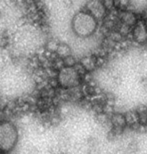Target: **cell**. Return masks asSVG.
Here are the masks:
<instances>
[{"instance_id":"cell-18","label":"cell","mask_w":147,"mask_h":154,"mask_svg":"<svg viewBox=\"0 0 147 154\" xmlns=\"http://www.w3.org/2000/svg\"><path fill=\"white\" fill-rule=\"evenodd\" d=\"M146 43H147V41H146Z\"/></svg>"},{"instance_id":"cell-12","label":"cell","mask_w":147,"mask_h":154,"mask_svg":"<svg viewBox=\"0 0 147 154\" xmlns=\"http://www.w3.org/2000/svg\"><path fill=\"white\" fill-rule=\"evenodd\" d=\"M106 37H108L109 39H111L112 41L115 42V43L121 41V40L124 38L123 36H122L120 33H119V31H117V30H111V31H109Z\"/></svg>"},{"instance_id":"cell-7","label":"cell","mask_w":147,"mask_h":154,"mask_svg":"<svg viewBox=\"0 0 147 154\" xmlns=\"http://www.w3.org/2000/svg\"><path fill=\"white\" fill-rule=\"evenodd\" d=\"M110 122L112 124V127H120L126 128V121H125L124 114L122 112H115L109 117Z\"/></svg>"},{"instance_id":"cell-17","label":"cell","mask_w":147,"mask_h":154,"mask_svg":"<svg viewBox=\"0 0 147 154\" xmlns=\"http://www.w3.org/2000/svg\"><path fill=\"white\" fill-rule=\"evenodd\" d=\"M146 116H147V110H146Z\"/></svg>"},{"instance_id":"cell-15","label":"cell","mask_w":147,"mask_h":154,"mask_svg":"<svg viewBox=\"0 0 147 154\" xmlns=\"http://www.w3.org/2000/svg\"><path fill=\"white\" fill-rule=\"evenodd\" d=\"M64 5H65L66 7H72L73 0H64Z\"/></svg>"},{"instance_id":"cell-10","label":"cell","mask_w":147,"mask_h":154,"mask_svg":"<svg viewBox=\"0 0 147 154\" xmlns=\"http://www.w3.org/2000/svg\"><path fill=\"white\" fill-rule=\"evenodd\" d=\"M56 52H57V55L59 56L60 58H65L69 55H71V48L69 47L67 44H64V43H59L58 47L56 49Z\"/></svg>"},{"instance_id":"cell-2","label":"cell","mask_w":147,"mask_h":154,"mask_svg":"<svg viewBox=\"0 0 147 154\" xmlns=\"http://www.w3.org/2000/svg\"><path fill=\"white\" fill-rule=\"evenodd\" d=\"M17 129L12 123L3 122L0 124V150H11L17 142Z\"/></svg>"},{"instance_id":"cell-1","label":"cell","mask_w":147,"mask_h":154,"mask_svg":"<svg viewBox=\"0 0 147 154\" xmlns=\"http://www.w3.org/2000/svg\"><path fill=\"white\" fill-rule=\"evenodd\" d=\"M98 26V22L87 11L82 10L76 13L72 18V31L77 37L86 38L94 34Z\"/></svg>"},{"instance_id":"cell-6","label":"cell","mask_w":147,"mask_h":154,"mask_svg":"<svg viewBox=\"0 0 147 154\" xmlns=\"http://www.w3.org/2000/svg\"><path fill=\"white\" fill-rule=\"evenodd\" d=\"M138 17L135 13L129 10H119V21L126 25L133 27L136 24Z\"/></svg>"},{"instance_id":"cell-5","label":"cell","mask_w":147,"mask_h":154,"mask_svg":"<svg viewBox=\"0 0 147 154\" xmlns=\"http://www.w3.org/2000/svg\"><path fill=\"white\" fill-rule=\"evenodd\" d=\"M133 41L137 44H144L147 41V29L144 24V20L138 19L136 24L132 27Z\"/></svg>"},{"instance_id":"cell-8","label":"cell","mask_w":147,"mask_h":154,"mask_svg":"<svg viewBox=\"0 0 147 154\" xmlns=\"http://www.w3.org/2000/svg\"><path fill=\"white\" fill-rule=\"evenodd\" d=\"M80 63L82 64V66L84 67L87 72H91L97 68L96 63H95V56H94V55H87V56H84L81 59Z\"/></svg>"},{"instance_id":"cell-4","label":"cell","mask_w":147,"mask_h":154,"mask_svg":"<svg viewBox=\"0 0 147 154\" xmlns=\"http://www.w3.org/2000/svg\"><path fill=\"white\" fill-rule=\"evenodd\" d=\"M84 10L92 15L97 22H101L107 14V10L100 0H89L85 5Z\"/></svg>"},{"instance_id":"cell-9","label":"cell","mask_w":147,"mask_h":154,"mask_svg":"<svg viewBox=\"0 0 147 154\" xmlns=\"http://www.w3.org/2000/svg\"><path fill=\"white\" fill-rule=\"evenodd\" d=\"M124 114V118H125V121H126V125L127 126H132L136 123H138V116H137L135 110L131 109V110H127L125 111Z\"/></svg>"},{"instance_id":"cell-13","label":"cell","mask_w":147,"mask_h":154,"mask_svg":"<svg viewBox=\"0 0 147 154\" xmlns=\"http://www.w3.org/2000/svg\"><path fill=\"white\" fill-rule=\"evenodd\" d=\"M102 4L104 6V8H105L107 11H110V10H112V9L115 8L114 0H103Z\"/></svg>"},{"instance_id":"cell-3","label":"cell","mask_w":147,"mask_h":154,"mask_svg":"<svg viewBox=\"0 0 147 154\" xmlns=\"http://www.w3.org/2000/svg\"><path fill=\"white\" fill-rule=\"evenodd\" d=\"M58 85H61L64 89H70L80 85L81 77L77 74L73 67L64 66L57 72Z\"/></svg>"},{"instance_id":"cell-16","label":"cell","mask_w":147,"mask_h":154,"mask_svg":"<svg viewBox=\"0 0 147 154\" xmlns=\"http://www.w3.org/2000/svg\"><path fill=\"white\" fill-rule=\"evenodd\" d=\"M144 24H145V27H146V29H147V19L144 20Z\"/></svg>"},{"instance_id":"cell-11","label":"cell","mask_w":147,"mask_h":154,"mask_svg":"<svg viewBox=\"0 0 147 154\" xmlns=\"http://www.w3.org/2000/svg\"><path fill=\"white\" fill-rule=\"evenodd\" d=\"M130 5V0H114V6L118 10H127Z\"/></svg>"},{"instance_id":"cell-14","label":"cell","mask_w":147,"mask_h":154,"mask_svg":"<svg viewBox=\"0 0 147 154\" xmlns=\"http://www.w3.org/2000/svg\"><path fill=\"white\" fill-rule=\"evenodd\" d=\"M140 84H141V86L145 90H147V76L141 77V79H140Z\"/></svg>"}]
</instances>
